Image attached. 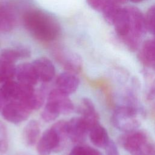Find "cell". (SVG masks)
Wrapping results in <instances>:
<instances>
[{
  "label": "cell",
  "instance_id": "1",
  "mask_svg": "<svg viewBox=\"0 0 155 155\" xmlns=\"http://www.w3.org/2000/svg\"><path fill=\"white\" fill-rule=\"evenodd\" d=\"M23 21L25 28L39 40L52 41L59 35L60 28L58 24L51 16L42 11H28L24 15Z\"/></svg>",
  "mask_w": 155,
  "mask_h": 155
},
{
  "label": "cell",
  "instance_id": "2",
  "mask_svg": "<svg viewBox=\"0 0 155 155\" xmlns=\"http://www.w3.org/2000/svg\"><path fill=\"white\" fill-rule=\"evenodd\" d=\"M140 106L123 104L117 105L111 117L112 125L118 130L127 133L137 130L141 124Z\"/></svg>",
  "mask_w": 155,
  "mask_h": 155
},
{
  "label": "cell",
  "instance_id": "3",
  "mask_svg": "<svg viewBox=\"0 0 155 155\" xmlns=\"http://www.w3.org/2000/svg\"><path fill=\"white\" fill-rule=\"evenodd\" d=\"M118 142L131 155H147L153 145L147 134L137 129L124 133L119 137Z\"/></svg>",
  "mask_w": 155,
  "mask_h": 155
},
{
  "label": "cell",
  "instance_id": "4",
  "mask_svg": "<svg viewBox=\"0 0 155 155\" xmlns=\"http://www.w3.org/2000/svg\"><path fill=\"white\" fill-rule=\"evenodd\" d=\"M130 15V28L127 35L122 38L125 44L131 50H136L140 43V40L147 30L145 16L136 7H127Z\"/></svg>",
  "mask_w": 155,
  "mask_h": 155
},
{
  "label": "cell",
  "instance_id": "5",
  "mask_svg": "<svg viewBox=\"0 0 155 155\" xmlns=\"http://www.w3.org/2000/svg\"><path fill=\"white\" fill-rule=\"evenodd\" d=\"M2 116L9 122L19 124L27 120L31 110L19 101L8 102L2 108Z\"/></svg>",
  "mask_w": 155,
  "mask_h": 155
},
{
  "label": "cell",
  "instance_id": "6",
  "mask_svg": "<svg viewBox=\"0 0 155 155\" xmlns=\"http://www.w3.org/2000/svg\"><path fill=\"white\" fill-rule=\"evenodd\" d=\"M37 151L39 155H50L52 152H59V141L52 127L45 130L38 141Z\"/></svg>",
  "mask_w": 155,
  "mask_h": 155
},
{
  "label": "cell",
  "instance_id": "7",
  "mask_svg": "<svg viewBox=\"0 0 155 155\" xmlns=\"http://www.w3.org/2000/svg\"><path fill=\"white\" fill-rule=\"evenodd\" d=\"M67 131L72 142L82 143L87 139L89 128L82 117H74L67 121Z\"/></svg>",
  "mask_w": 155,
  "mask_h": 155
},
{
  "label": "cell",
  "instance_id": "8",
  "mask_svg": "<svg viewBox=\"0 0 155 155\" xmlns=\"http://www.w3.org/2000/svg\"><path fill=\"white\" fill-rule=\"evenodd\" d=\"M47 102L54 105L60 114H68L74 110V105L70 99L69 95L58 88L53 89L49 93Z\"/></svg>",
  "mask_w": 155,
  "mask_h": 155
},
{
  "label": "cell",
  "instance_id": "9",
  "mask_svg": "<svg viewBox=\"0 0 155 155\" xmlns=\"http://www.w3.org/2000/svg\"><path fill=\"white\" fill-rule=\"evenodd\" d=\"M78 113L81 114L90 130L96 124L99 123V116L93 101L88 98L82 99L78 107Z\"/></svg>",
  "mask_w": 155,
  "mask_h": 155
},
{
  "label": "cell",
  "instance_id": "10",
  "mask_svg": "<svg viewBox=\"0 0 155 155\" xmlns=\"http://www.w3.org/2000/svg\"><path fill=\"white\" fill-rule=\"evenodd\" d=\"M38 80L44 82L51 81L55 75V68L48 58L42 57L35 60L32 63Z\"/></svg>",
  "mask_w": 155,
  "mask_h": 155
},
{
  "label": "cell",
  "instance_id": "11",
  "mask_svg": "<svg viewBox=\"0 0 155 155\" xmlns=\"http://www.w3.org/2000/svg\"><path fill=\"white\" fill-rule=\"evenodd\" d=\"M56 84L58 89L69 95L76 91L79 85V80L75 74L65 71L58 76Z\"/></svg>",
  "mask_w": 155,
  "mask_h": 155
},
{
  "label": "cell",
  "instance_id": "12",
  "mask_svg": "<svg viewBox=\"0 0 155 155\" xmlns=\"http://www.w3.org/2000/svg\"><path fill=\"white\" fill-rule=\"evenodd\" d=\"M15 76L19 82L33 87L38 80L33 65L30 63H22L16 67Z\"/></svg>",
  "mask_w": 155,
  "mask_h": 155
},
{
  "label": "cell",
  "instance_id": "13",
  "mask_svg": "<svg viewBox=\"0 0 155 155\" xmlns=\"http://www.w3.org/2000/svg\"><path fill=\"white\" fill-rule=\"evenodd\" d=\"M58 55L59 59L66 71L76 74L81 71L82 60L78 54L69 51H61Z\"/></svg>",
  "mask_w": 155,
  "mask_h": 155
},
{
  "label": "cell",
  "instance_id": "14",
  "mask_svg": "<svg viewBox=\"0 0 155 155\" xmlns=\"http://www.w3.org/2000/svg\"><path fill=\"white\" fill-rule=\"evenodd\" d=\"M117 34L122 38L130 31V19L127 8H120L113 23Z\"/></svg>",
  "mask_w": 155,
  "mask_h": 155
},
{
  "label": "cell",
  "instance_id": "15",
  "mask_svg": "<svg viewBox=\"0 0 155 155\" xmlns=\"http://www.w3.org/2000/svg\"><path fill=\"white\" fill-rule=\"evenodd\" d=\"M88 135L91 143L98 148H105L110 140L107 130L100 123L96 124L90 130Z\"/></svg>",
  "mask_w": 155,
  "mask_h": 155
},
{
  "label": "cell",
  "instance_id": "16",
  "mask_svg": "<svg viewBox=\"0 0 155 155\" xmlns=\"http://www.w3.org/2000/svg\"><path fill=\"white\" fill-rule=\"evenodd\" d=\"M140 58L147 67L155 72V39L144 42L140 53Z\"/></svg>",
  "mask_w": 155,
  "mask_h": 155
},
{
  "label": "cell",
  "instance_id": "17",
  "mask_svg": "<svg viewBox=\"0 0 155 155\" xmlns=\"http://www.w3.org/2000/svg\"><path fill=\"white\" fill-rule=\"evenodd\" d=\"M0 90L8 102L18 101L22 95V84L18 81L10 80L3 83Z\"/></svg>",
  "mask_w": 155,
  "mask_h": 155
},
{
  "label": "cell",
  "instance_id": "18",
  "mask_svg": "<svg viewBox=\"0 0 155 155\" xmlns=\"http://www.w3.org/2000/svg\"><path fill=\"white\" fill-rule=\"evenodd\" d=\"M41 128L39 124L35 120H31L25 126L23 130V139L28 146H33L39 139Z\"/></svg>",
  "mask_w": 155,
  "mask_h": 155
},
{
  "label": "cell",
  "instance_id": "19",
  "mask_svg": "<svg viewBox=\"0 0 155 155\" xmlns=\"http://www.w3.org/2000/svg\"><path fill=\"white\" fill-rule=\"evenodd\" d=\"M30 54V52L27 48H6L1 51L0 58L8 62L15 64L19 58L28 57Z\"/></svg>",
  "mask_w": 155,
  "mask_h": 155
},
{
  "label": "cell",
  "instance_id": "20",
  "mask_svg": "<svg viewBox=\"0 0 155 155\" xmlns=\"http://www.w3.org/2000/svg\"><path fill=\"white\" fill-rule=\"evenodd\" d=\"M15 24V18L11 11L0 4V31H10Z\"/></svg>",
  "mask_w": 155,
  "mask_h": 155
},
{
  "label": "cell",
  "instance_id": "21",
  "mask_svg": "<svg viewBox=\"0 0 155 155\" xmlns=\"http://www.w3.org/2000/svg\"><path fill=\"white\" fill-rule=\"evenodd\" d=\"M53 129L55 131L59 141V150L60 151L64 148L67 140L68 138L67 131V121L61 120L54 123L52 127Z\"/></svg>",
  "mask_w": 155,
  "mask_h": 155
},
{
  "label": "cell",
  "instance_id": "22",
  "mask_svg": "<svg viewBox=\"0 0 155 155\" xmlns=\"http://www.w3.org/2000/svg\"><path fill=\"white\" fill-rule=\"evenodd\" d=\"M16 67L14 64L8 62L0 58V83L12 80L15 76Z\"/></svg>",
  "mask_w": 155,
  "mask_h": 155
},
{
  "label": "cell",
  "instance_id": "23",
  "mask_svg": "<svg viewBox=\"0 0 155 155\" xmlns=\"http://www.w3.org/2000/svg\"><path fill=\"white\" fill-rule=\"evenodd\" d=\"M44 94L41 91H35L24 101L22 102L31 111L39 109L44 102Z\"/></svg>",
  "mask_w": 155,
  "mask_h": 155
},
{
  "label": "cell",
  "instance_id": "24",
  "mask_svg": "<svg viewBox=\"0 0 155 155\" xmlns=\"http://www.w3.org/2000/svg\"><path fill=\"white\" fill-rule=\"evenodd\" d=\"M60 114L56 107L51 103L47 101L46 105L41 113V117L45 122H50L54 120Z\"/></svg>",
  "mask_w": 155,
  "mask_h": 155
},
{
  "label": "cell",
  "instance_id": "25",
  "mask_svg": "<svg viewBox=\"0 0 155 155\" xmlns=\"http://www.w3.org/2000/svg\"><path fill=\"white\" fill-rule=\"evenodd\" d=\"M119 4L111 1L102 11L105 21L110 24H113L114 19L120 9Z\"/></svg>",
  "mask_w": 155,
  "mask_h": 155
},
{
  "label": "cell",
  "instance_id": "26",
  "mask_svg": "<svg viewBox=\"0 0 155 155\" xmlns=\"http://www.w3.org/2000/svg\"><path fill=\"white\" fill-rule=\"evenodd\" d=\"M147 30L153 35L155 34V5L150 7L145 16Z\"/></svg>",
  "mask_w": 155,
  "mask_h": 155
},
{
  "label": "cell",
  "instance_id": "27",
  "mask_svg": "<svg viewBox=\"0 0 155 155\" xmlns=\"http://www.w3.org/2000/svg\"><path fill=\"white\" fill-rule=\"evenodd\" d=\"M7 133L5 125L0 122V153H5L8 149Z\"/></svg>",
  "mask_w": 155,
  "mask_h": 155
},
{
  "label": "cell",
  "instance_id": "28",
  "mask_svg": "<svg viewBox=\"0 0 155 155\" xmlns=\"http://www.w3.org/2000/svg\"><path fill=\"white\" fill-rule=\"evenodd\" d=\"M111 1L112 0H87V2L92 8L102 12Z\"/></svg>",
  "mask_w": 155,
  "mask_h": 155
},
{
  "label": "cell",
  "instance_id": "29",
  "mask_svg": "<svg viewBox=\"0 0 155 155\" xmlns=\"http://www.w3.org/2000/svg\"><path fill=\"white\" fill-rule=\"evenodd\" d=\"M105 150L106 155H120L117 145L113 140L111 139L105 147Z\"/></svg>",
  "mask_w": 155,
  "mask_h": 155
},
{
  "label": "cell",
  "instance_id": "30",
  "mask_svg": "<svg viewBox=\"0 0 155 155\" xmlns=\"http://www.w3.org/2000/svg\"><path fill=\"white\" fill-rule=\"evenodd\" d=\"M150 82H149L147 87V98L148 100H152L155 98V76L150 78Z\"/></svg>",
  "mask_w": 155,
  "mask_h": 155
},
{
  "label": "cell",
  "instance_id": "31",
  "mask_svg": "<svg viewBox=\"0 0 155 155\" xmlns=\"http://www.w3.org/2000/svg\"><path fill=\"white\" fill-rule=\"evenodd\" d=\"M84 155H104L97 149L90 147L84 145Z\"/></svg>",
  "mask_w": 155,
  "mask_h": 155
},
{
  "label": "cell",
  "instance_id": "32",
  "mask_svg": "<svg viewBox=\"0 0 155 155\" xmlns=\"http://www.w3.org/2000/svg\"><path fill=\"white\" fill-rule=\"evenodd\" d=\"M68 155H84V145H78L75 146Z\"/></svg>",
  "mask_w": 155,
  "mask_h": 155
},
{
  "label": "cell",
  "instance_id": "33",
  "mask_svg": "<svg viewBox=\"0 0 155 155\" xmlns=\"http://www.w3.org/2000/svg\"><path fill=\"white\" fill-rule=\"evenodd\" d=\"M8 102L0 90V111H2L4 107Z\"/></svg>",
  "mask_w": 155,
  "mask_h": 155
},
{
  "label": "cell",
  "instance_id": "34",
  "mask_svg": "<svg viewBox=\"0 0 155 155\" xmlns=\"http://www.w3.org/2000/svg\"><path fill=\"white\" fill-rule=\"evenodd\" d=\"M147 155H155V145L154 144L152 145L150 151Z\"/></svg>",
  "mask_w": 155,
  "mask_h": 155
},
{
  "label": "cell",
  "instance_id": "35",
  "mask_svg": "<svg viewBox=\"0 0 155 155\" xmlns=\"http://www.w3.org/2000/svg\"><path fill=\"white\" fill-rule=\"evenodd\" d=\"M112 1L119 4H120V3H124V2H125L127 0H112Z\"/></svg>",
  "mask_w": 155,
  "mask_h": 155
},
{
  "label": "cell",
  "instance_id": "36",
  "mask_svg": "<svg viewBox=\"0 0 155 155\" xmlns=\"http://www.w3.org/2000/svg\"><path fill=\"white\" fill-rule=\"evenodd\" d=\"M131 2H134V3H136V2H142V1H143L145 0H130Z\"/></svg>",
  "mask_w": 155,
  "mask_h": 155
},
{
  "label": "cell",
  "instance_id": "37",
  "mask_svg": "<svg viewBox=\"0 0 155 155\" xmlns=\"http://www.w3.org/2000/svg\"><path fill=\"white\" fill-rule=\"evenodd\" d=\"M154 36H155V34H154Z\"/></svg>",
  "mask_w": 155,
  "mask_h": 155
}]
</instances>
